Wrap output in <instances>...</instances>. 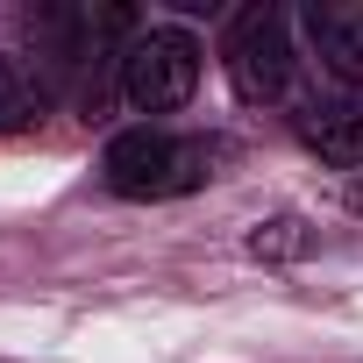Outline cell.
I'll use <instances>...</instances> for the list:
<instances>
[{"mask_svg": "<svg viewBox=\"0 0 363 363\" xmlns=\"http://www.w3.org/2000/svg\"><path fill=\"white\" fill-rule=\"evenodd\" d=\"M221 164V143L207 135H171V128H128L107 143L100 178L121 200H178V193H200Z\"/></svg>", "mask_w": 363, "mask_h": 363, "instance_id": "1", "label": "cell"}, {"mask_svg": "<svg viewBox=\"0 0 363 363\" xmlns=\"http://www.w3.org/2000/svg\"><path fill=\"white\" fill-rule=\"evenodd\" d=\"M200 86V43L186 29H143L121 50V100L135 114H171Z\"/></svg>", "mask_w": 363, "mask_h": 363, "instance_id": "2", "label": "cell"}, {"mask_svg": "<svg viewBox=\"0 0 363 363\" xmlns=\"http://www.w3.org/2000/svg\"><path fill=\"white\" fill-rule=\"evenodd\" d=\"M228 79L250 107H271L292 93V36H285V15L278 8H250L235 15L228 29Z\"/></svg>", "mask_w": 363, "mask_h": 363, "instance_id": "3", "label": "cell"}, {"mask_svg": "<svg viewBox=\"0 0 363 363\" xmlns=\"http://www.w3.org/2000/svg\"><path fill=\"white\" fill-rule=\"evenodd\" d=\"M306 43H313L320 72H335L342 86H363V8L356 0H313L306 8Z\"/></svg>", "mask_w": 363, "mask_h": 363, "instance_id": "4", "label": "cell"}, {"mask_svg": "<svg viewBox=\"0 0 363 363\" xmlns=\"http://www.w3.org/2000/svg\"><path fill=\"white\" fill-rule=\"evenodd\" d=\"M299 135H306V143H313L328 164L363 171V93L328 100V107H306V114H299Z\"/></svg>", "mask_w": 363, "mask_h": 363, "instance_id": "5", "label": "cell"}, {"mask_svg": "<svg viewBox=\"0 0 363 363\" xmlns=\"http://www.w3.org/2000/svg\"><path fill=\"white\" fill-rule=\"evenodd\" d=\"M29 121H43V79L0 50V135H22Z\"/></svg>", "mask_w": 363, "mask_h": 363, "instance_id": "6", "label": "cell"}, {"mask_svg": "<svg viewBox=\"0 0 363 363\" xmlns=\"http://www.w3.org/2000/svg\"><path fill=\"white\" fill-rule=\"evenodd\" d=\"M250 250H257V257H306V250H313V228L285 214V221H264V228L250 235Z\"/></svg>", "mask_w": 363, "mask_h": 363, "instance_id": "7", "label": "cell"}]
</instances>
